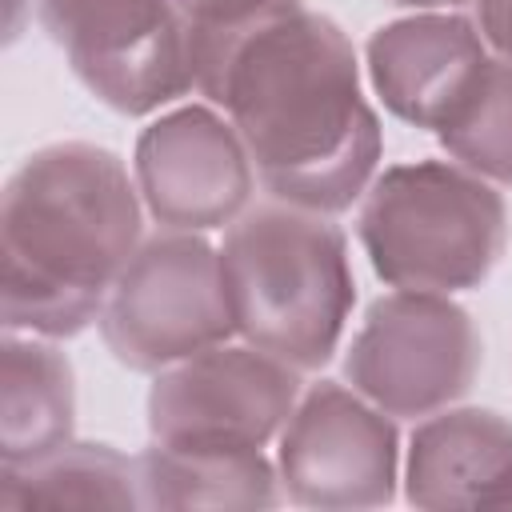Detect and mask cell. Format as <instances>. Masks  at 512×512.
<instances>
[{
	"mask_svg": "<svg viewBox=\"0 0 512 512\" xmlns=\"http://www.w3.org/2000/svg\"><path fill=\"white\" fill-rule=\"evenodd\" d=\"M224 284L236 336L284 364L324 368L356 304L344 232L284 200L248 204L224 232Z\"/></svg>",
	"mask_w": 512,
	"mask_h": 512,
	"instance_id": "cell-3",
	"label": "cell"
},
{
	"mask_svg": "<svg viewBox=\"0 0 512 512\" xmlns=\"http://www.w3.org/2000/svg\"><path fill=\"white\" fill-rule=\"evenodd\" d=\"M80 84L120 116H148L192 80L188 20L176 0H32Z\"/></svg>",
	"mask_w": 512,
	"mask_h": 512,
	"instance_id": "cell-7",
	"label": "cell"
},
{
	"mask_svg": "<svg viewBox=\"0 0 512 512\" xmlns=\"http://www.w3.org/2000/svg\"><path fill=\"white\" fill-rule=\"evenodd\" d=\"M96 324L108 352L132 372H164L224 344L236 336V320L220 248L180 228L140 240Z\"/></svg>",
	"mask_w": 512,
	"mask_h": 512,
	"instance_id": "cell-5",
	"label": "cell"
},
{
	"mask_svg": "<svg viewBox=\"0 0 512 512\" xmlns=\"http://www.w3.org/2000/svg\"><path fill=\"white\" fill-rule=\"evenodd\" d=\"M300 400V368L256 344H212L148 388V436L168 448H264Z\"/></svg>",
	"mask_w": 512,
	"mask_h": 512,
	"instance_id": "cell-8",
	"label": "cell"
},
{
	"mask_svg": "<svg viewBox=\"0 0 512 512\" xmlns=\"http://www.w3.org/2000/svg\"><path fill=\"white\" fill-rule=\"evenodd\" d=\"M144 508H272L280 472L260 448H168L136 456Z\"/></svg>",
	"mask_w": 512,
	"mask_h": 512,
	"instance_id": "cell-14",
	"label": "cell"
},
{
	"mask_svg": "<svg viewBox=\"0 0 512 512\" xmlns=\"http://www.w3.org/2000/svg\"><path fill=\"white\" fill-rule=\"evenodd\" d=\"M512 472V420L492 408H440L408 440L404 496L428 512L484 508Z\"/></svg>",
	"mask_w": 512,
	"mask_h": 512,
	"instance_id": "cell-12",
	"label": "cell"
},
{
	"mask_svg": "<svg viewBox=\"0 0 512 512\" xmlns=\"http://www.w3.org/2000/svg\"><path fill=\"white\" fill-rule=\"evenodd\" d=\"M192 80L240 132L272 200L336 216L368 188L380 120L336 20L272 0L232 28H188Z\"/></svg>",
	"mask_w": 512,
	"mask_h": 512,
	"instance_id": "cell-1",
	"label": "cell"
},
{
	"mask_svg": "<svg viewBox=\"0 0 512 512\" xmlns=\"http://www.w3.org/2000/svg\"><path fill=\"white\" fill-rule=\"evenodd\" d=\"M388 4H404V8H456L468 0H388Z\"/></svg>",
	"mask_w": 512,
	"mask_h": 512,
	"instance_id": "cell-20",
	"label": "cell"
},
{
	"mask_svg": "<svg viewBox=\"0 0 512 512\" xmlns=\"http://www.w3.org/2000/svg\"><path fill=\"white\" fill-rule=\"evenodd\" d=\"M276 472L292 504L380 508L396 496V424L356 388L320 380L296 400L280 428Z\"/></svg>",
	"mask_w": 512,
	"mask_h": 512,
	"instance_id": "cell-9",
	"label": "cell"
},
{
	"mask_svg": "<svg viewBox=\"0 0 512 512\" xmlns=\"http://www.w3.org/2000/svg\"><path fill=\"white\" fill-rule=\"evenodd\" d=\"M140 472L136 460L116 452L112 444H80L28 460L0 464V512H32V508H136Z\"/></svg>",
	"mask_w": 512,
	"mask_h": 512,
	"instance_id": "cell-15",
	"label": "cell"
},
{
	"mask_svg": "<svg viewBox=\"0 0 512 512\" xmlns=\"http://www.w3.org/2000/svg\"><path fill=\"white\" fill-rule=\"evenodd\" d=\"M484 340L464 304L444 292L396 288L368 304L344 380L388 416H432L456 404L480 372Z\"/></svg>",
	"mask_w": 512,
	"mask_h": 512,
	"instance_id": "cell-6",
	"label": "cell"
},
{
	"mask_svg": "<svg viewBox=\"0 0 512 512\" xmlns=\"http://www.w3.org/2000/svg\"><path fill=\"white\" fill-rule=\"evenodd\" d=\"M480 8V36L512 64V0H476Z\"/></svg>",
	"mask_w": 512,
	"mask_h": 512,
	"instance_id": "cell-18",
	"label": "cell"
},
{
	"mask_svg": "<svg viewBox=\"0 0 512 512\" xmlns=\"http://www.w3.org/2000/svg\"><path fill=\"white\" fill-rule=\"evenodd\" d=\"M144 208L180 232L232 224L252 200V156L232 128L204 104H184L152 120L132 152Z\"/></svg>",
	"mask_w": 512,
	"mask_h": 512,
	"instance_id": "cell-10",
	"label": "cell"
},
{
	"mask_svg": "<svg viewBox=\"0 0 512 512\" xmlns=\"http://www.w3.org/2000/svg\"><path fill=\"white\" fill-rule=\"evenodd\" d=\"M188 28H232L248 16H256L260 8H268L272 0H176Z\"/></svg>",
	"mask_w": 512,
	"mask_h": 512,
	"instance_id": "cell-17",
	"label": "cell"
},
{
	"mask_svg": "<svg viewBox=\"0 0 512 512\" xmlns=\"http://www.w3.org/2000/svg\"><path fill=\"white\" fill-rule=\"evenodd\" d=\"M484 508H512V472L488 492V500H484Z\"/></svg>",
	"mask_w": 512,
	"mask_h": 512,
	"instance_id": "cell-19",
	"label": "cell"
},
{
	"mask_svg": "<svg viewBox=\"0 0 512 512\" xmlns=\"http://www.w3.org/2000/svg\"><path fill=\"white\" fill-rule=\"evenodd\" d=\"M140 224V188L116 152L88 140L36 148L0 196L4 332L64 340L100 320Z\"/></svg>",
	"mask_w": 512,
	"mask_h": 512,
	"instance_id": "cell-2",
	"label": "cell"
},
{
	"mask_svg": "<svg viewBox=\"0 0 512 512\" xmlns=\"http://www.w3.org/2000/svg\"><path fill=\"white\" fill-rule=\"evenodd\" d=\"M484 44L480 28L464 16H404L368 36V76L396 120L440 132L488 64Z\"/></svg>",
	"mask_w": 512,
	"mask_h": 512,
	"instance_id": "cell-11",
	"label": "cell"
},
{
	"mask_svg": "<svg viewBox=\"0 0 512 512\" xmlns=\"http://www.w3.org/2000/svg\"><path fill=\"white\" fill-rule=\"evenodd\" d=\"M76 372L48 336L8 332L0 344V464L40 460L72 440Z\"/></svg>",
	"mask_w": 512,
	"mask_h": 512,
	"instance_id": "cell-13",
	"label": "cell"
},
{
	"mask_svg": "<svg viewBox=\"0 0 512 512\" xmlns=\"http://www.w3.org/2000/svg\"><path fill=\"white\" fill-rule=\"evenodd\" d=\"M436 136L468 172L492 184H512V64L488 56Z\"/></svg>",
	"mask_w": 512,
	"mask_h": 512,
	"instance_id": "cell-16",
	"label": "cell"
},
{
	"mask_svg": "<svg viewBox=\"0 0 512 512\" xmlns=\"http://www.w3.org/2000/svg\"><path fill=\"white\" fill-rule=\"evenodd\" d=\"M372 272L408 292L480 288L508 244V208L492 180L448 160L384 168L356 216Z\"/></svg>",
	"mask_w": 512,
	"mask_h": 512,
	"instance_id": "cell-4",
	"label": "cell"
}]
</instances>
